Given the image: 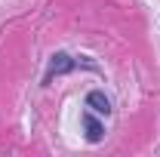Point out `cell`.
<instances>
[{
	"label": "cell",
	"mask_w": 160,
	"mask_h": 157,
	"mask_svg": "<svg viewBox=\"0 0 160 157\" xmlns=\"http://www.w3.org/2000/svg\"><path fill=\"white\" fill-rule=\"evenodd\" d=\"M86 105H89L96 114H108V111H111V102L105 99V93H89V96H86Z\"/></svg>",
	"instance_id": "obj_1"
},
{
	"label": "cell",
	"mask_w": 160,
	"mask_h": 157,
	"mask_svg": "<svg viewBox=\"0 0 160 157\" xmlns=\"http://www.w3.org/2000/svg\"><path fill=\"white\" fill-rule=\"evenodd\" d=\"M83 126H86V139H89V142H99V139H102V123L96 117L86 114V117H83Z\"/></svg>",
	"instance_id": "obj_2"
},
{
	"label": "cell",
	"mask_w": 160,
	"mask_h": 157,
	"mask_svg": "<svg viewBox=\"0 0 160 157\" xmlns=\"http://www.w3.org/2000/svg\"><path fill=\"white\" fill-rule=\"evenodd\" d=\"M59 62H52V71H68L71 68V62H68V56H56Z\"/></svg>",
	"instance_id": "obj_3"
}]
</instances>
